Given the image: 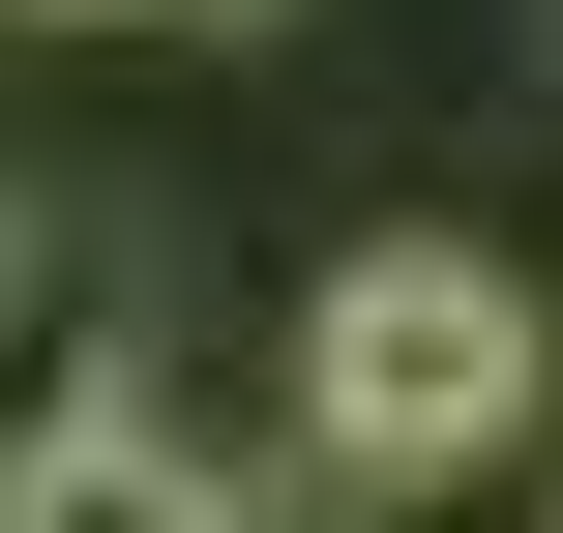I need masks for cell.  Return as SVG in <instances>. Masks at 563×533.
Listing matches in <instances>:
<instances>
[{
  "mask_svg": "<svg viewBox=\"0 0 563 533\" xmlns=\"http://www.w3.org/2000/svg\"><path fill=\"white\" fill-rule=\"evenodd\" d=\"M505 445H534V267H475V237H356V267L297 297V475L416 504V475H505Z\"/></svg>",
  "mask_w": 563,
  "mask_h": 533,
  "instance_id": "obj_1",
  "label": "cell"
},
{
  "mask_svg": "<svg viewBox=\"0 0 563 533\" xmlns=\"http://www.w3.org/2000/svg\"><path fill=\"white\" fill-rule=\"evenodd\" d=\"M238 475H178L148 415H30V475H0V533H208Z\"/></svg>",
  "mask_w": 563,
  "mask_h": 533,
  "instance_id": "obj_2",
  "label": "cell"
},
{
  "mask_svg": "<svg viewBox=\"0 0 563 533\" xmlns=\"http://www.w3.org/2000/svg\"><path fill=\"white\" fill-rule=\"evenodd\" d=\"M208 533H356V475H267V504H208Z\"/></svg>",
  "mask_w": 563,
  "mask_h": 533,
  "instance_id": "obj_3",
  "label": "cell"
},
{
  "mask_svg": "<svg viewBox=\"0 0 563 533\" xmlns=\"http://www.w3.org/2000/svg\"><path fill=\"white\" fill-rule=\"evenodd\" d=\"M30 30H119V0H30Z\"/></svg>",
  "mask_w": 563,
  "mask_h": 533,
  "instance_id": "obj_4",
  "label": "cell"
},
{
  "mask_svg": "<svg viewBox=\"0 0 563 533\" xmlns=\"http://www.w3.org/2000/svg\"><path fill=\"white\" fill-rule=\"evenodd\" d=\"M178 30H267V0H178Z\"/></svg>",
  "mask_w": 563,
  "mask_h": 533,
  "instance_id": "obj_5",
  "label": "cell"
}]
</instances>
